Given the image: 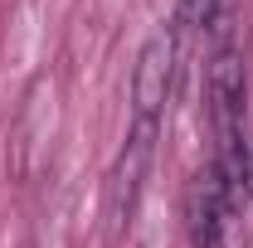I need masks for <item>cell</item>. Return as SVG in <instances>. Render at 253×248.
<instances>
[{
	"mask_svg": "<svg viewBox=\"0 0 253 248\" xmlns=\"http://www.w3.org/2000/svg\"><path fill=\"white\" fill-rule=\"evenodd\" d=\"M156 131L161 122L151 117H131V131L122 141V156L107 175V200H102V219H107V234L122 239L131 229V214H136V200H141V185L151 175V156H156Z\"/></svg>",
	"mask_w": 253,
	"mask_h": 248,
	"instance_id": "obj_1",
	"label": "cell"
},
{
	"mask_svg": "<svg viewBox=\"0 0 253 248\" xmlns=\"http://www.w3.org/2000/svg\"><path fill=\"white\" fill-rule=\"evenodd\" d=\"M170 83H175V34L156 30L146 44H141L136 68H131V112L161 122L166 97H170Z\"/></svg>",
	"mask_w": 253,
	"mask_h": 248,
	"instance_id": "obj_2",
	"label": "cell"
},
{
	"mask_svg": "<svg viewBox=\"0 0 253 248\" xmlns=\"http://www.w3.org/2000/svg\"><path fill=\"white\" fill-rule=\"evenodd\" d=\"M234 214L229 205V185L214 170V161L195 175L190 185V229H195V248H219L224 244V219Z\"/></svg>",
	"mask_w": 253,
	"mask_h": 248,
	"instance_id": "obj_3",
	"label": "cell"
},
{
	"mask_svg": "<svg viewBox=\"0 0 253 248\" xmlns=\"http://www.w3.org/2000/svg\"><path fill=\"white\" fill-rule=\"evenodd\" d=\"M180 20L185 30H210L219 20V0H180Z\"/></svg>",
	"mask_w": 253,
	"mask_h": 248,
	"instance_id": "obj_4",
	"label": "cell"
}]
</instances>
